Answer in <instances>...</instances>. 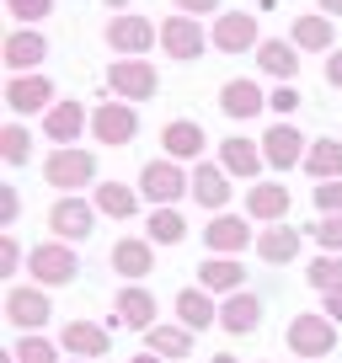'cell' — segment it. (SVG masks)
I'll return each instance as SVG.
<instances>
[{
  "label": "cell",
  "mask_w": 342,
  "mask_h": 363,
  "mask_svg": "<svg viewBox=\"0 0 342 363\" xmlns=\"http://www.w3.org/2000/svg\"><path fill=\"white\" fill-rule=\"evenodd\" d=\"M107 86H113V102H150L160 91V75H155V65L150 59H113L107 65Z\"/></svg>",
  "instance_id": "obj_5"
},
{
  "label": "cell",
  "mask_w": 342,
  "mask_h": 363,
  "mask_svg": "<svg viewBox=\"0 0 342 363\" xmlns=\"http://www.w3.org/2000/svg\"><path fill=\"white\" fill-rule=\"evenodd\" d=\"M310 240H316L321 251H326V257H342V214H321L316 225L305 230Z\"/></svg>",
  "instance_id": "obj_38"
},
{
  "label": "cell",
  "mask_w": 342,
  "mask_h": 363,
  "mask_svg": "<svg viewBox=\"0 0 342 363\" xmlns=\"http://www.w3.org/2000/svg\"><path fill=\"white\" fill-rule=\"evenodd\" d=\"M204 145H209V134L193 123V118H171L166 128H160V150H166V160H198L204 155Z\"/></svg>",
  "instance_id": "obj_23"
},
{
  "label": "cell",
  "mask_w": 342,
  "mask_h": 363,
  "mask_svg": "<svg viewBox=\"0 0 342 363\" xmlns=\"http://www.w3.org/2000/svg\"><path fill=\"white\" fill-rule=\"evenodd\" d=\"M214 48L219 54H251V48H263V38H257V16L251 11H225L214 16Z\"/></svg>",
  "instance_id": "obj_14"
},
{
  "label": "cell",
  "mask_w": 342,
  "mask_h": 363,
  "mask_svg": "<svg viewBox=\"0 0 342 363\" xmlns=\"http://www.w3.org/2000/svg\"><path fill=\"white\" fill-rule=\"evenodd\" d=\"M230 182H236V177H230L225 166H214V160H198V166H193V198L209 208V214H225L230 193H236Z\"/></svg>",
  "instance_id": "obj_20"
},
{
  "label": "cell",
  "mask_w": 342,
  "mask_h": 363,
  "mask_svg": "<svg viewBox=\"0 0 342 363\" xmlns=\"http://www.w3.org/2000/svg\"><path fill=\"white\" fill-rule=\"evenodd\" d=\"M289 352L294 358H310V363H326L331 352H337V326H331L326 315H294L284 331Z\"/></svg>",
  "instance_id": "obj_4"
},
{
  "label": "cell",
  "mask_w": 342,
  "mask_h": 363,
  "mask_svg": "<svg viewBox=\"0 0 342 363\" xmlns=\"http://www.w3.org/2000/svg\"><path fill=\"white\" fill-rule=\"evenodd\" d=\"M59 347H65L70 358L96 363V358H107V352H113V331H107V326H96V320H70V326H65V337H59Z\"/></svg>",
  "instance_id": "obj_15"
},
{
  "label": "cell",
  "mask_w": 342,
  "mask_h": 363,
  "mask_svg": "<svg viewBox=\"0 0 342 363\" xmlns=\"http://www.w3.org/2000/svg\"><path fill=\"white\" fill-rule=\"evenodd\" d=\"M54 80L48 75H11V86H6V107H11L16 118H38V113H54Z\"/></svg>",
  "instance_id": "obj_8"
},
{
  "label": "cell",
  "mask_w": 342,
  "mask_h": 363,
  "mask_svg": "<svg viewBox=\"0 0 342 363\" xmlns=\"http://www.w3.org/2000/svg\"><path fill=\"white\" fill-rule=\"evenodd\" d=\"M299 102H305V96H299L294 86H278L273 96H267V107H273V113H284V118H289V113H299Z\"/></svg>",
  "instance_id": "obj_42"
},
{
  "label": "cell",
  "mask_w": 342,
  "mask_h": 363,
  "mask_svg": "<svg viewBox=\"0 0 342 363\" xmlns=\"http://www.w3.org/2000/svg\"><path fill=\"white\" fill-rule=\"evenodd\" d=\"M204 246H209V257H236V251L257 246V230H251L241 214H209Z\"/></svg>",
  "instance_id": "obj_12"
},
{
  "label": "cell",
  "mask_w": 342,
  "mask_h": 363,
  "mask_svg": "<svg viewBox=\"0 0 342 363\" xmlns=\"http://www.w3.org/2000/svg\"><path fill=\"white\" fill-rule=\"evenodd\" d=\"M289 43L299 48V54H337V27H331V16H294V27H289Z\"/></svg>",
  "instance_id": "obj_27"
},
{
  "label": "cell",
  "mask_w": 342,
  "mask_h": 363,
  "mask_svg": "<svg viewBox=\"0 0 342 363\" xmlns=\"http://www.w3.org/2000/svg\"><path fill=\"white\" fill-rule=\"evenodd\" d=\"M160 43V27H150L145 16H113V22H107V48H113V54H123V59H145L150 48Z\"/></svg>",
  "instance_id": "obj_10"
},
{
  "label": "cell",
  "mask_w": 342,
  "mask_h": 363,
  "mask_svg": "<svg viewBox=\"0 0 342 363\" xmlns=\"http://www.w3.org/2000/svg\"><path fill=\"white\" fill-rule=\"evenodd\" d=\"M139 193H145L155 208H177V198H182V193L193 198V171H182L177 160L160 155V160H150V166L139 171Z\"/></svg>",
  "instance_id": "obj_3"
},
{
  "label": "cell",
  "mask_w": 342,
  "mask_h": 363,
  "mask_svg": "<svg viewBox=\"0 0 342 363\" xmlns=\"http://www.w3.org/2000/svg\"><path fill=\"white\" fill-rule=\"evenodd\" d=\"M177 320H182L187 331H209V326H219V305H214V294H204V289H182V294H177Z\"/></svg>",
  "instance_id": "obj_30"
},
{
  "label": "cell",
  "mask_w": 342,
  "mask_h": 363,
  "mask_svg": "<svg viewBox=\"0 0 342 363\" xmlns=\"http://www.w3.org/2000/svg\"><path fill=\"white\" fill-rule=\"evenodd\" d=\"M43 182H48V187H59V198H75V187H92V182H96V155H92V150H80V145L48 150Z\"/></svg>",
  "instance_id": "obj_2"
},
{
  "label": "cell",
  "mask_w": 342,
  "mask_h": 363,
  "mask_svg": "<svg viewBox=\"0 0 342 363\" xmlns=\"http://www.w3.org/2000/svg\"><path fill=\"white\" fill-rule=\"evenodd\" d=\"M113 272H123V284H145L150 272H155V246L150 235H123L113 246Z\"/></svg>",
  "instance_id": "obj_18"
},
{
  "label": "cell",
  "mask_w": 342,
  "mask_h": 363,
  "mask_svg": "<svg viewBox=\"0 0 342 363\" xmlns=\"http://www.w3.org/2000/svg\"><path fill=\"white\" fill-rule=\"evenodd\" d=\"M171 6H177L182 16H193V22L198 16H219V0H171Z\"/></svg>",
  "instance_id": "obj_44"
},
{
  "label": "cell",
  "mask_w": 342,
  "mask_h": 363,
  "mask_svg": "<svg viewBox=\"0 0 342 363\" xmlns=\"http://www.w3.org/2000/svg\"><path fill=\"white\" fill-rule=\"evenodd\" d=\"M92 203H96V214H107V219H134L139 214V193L128 182H96Z\"/></svg>",
  "instance_id": "obj_32"
},
{
  "label": "cell",
  "mask_w": 342,
  "mask_h": 363,
  "mask_svg": "<svg viewBox=\"0 0 342 363\" xmlns=\"http://www.w3.org/2000/svg\"><path fill=\"white\" fill-rule=\"evenodd\" d=\"M209 363H236V352H214V358H209Z\"/></svg>",
  "instance_id": "obj_49"
},
{
  "label": "cell",
  "mask_w": 342,
  "mask_h": 363,
  "mask_svg": "<svg viewBox=\"0 0 342 363\" xmlns=\"http://www.w3.org/2000/svg\"><path fill=\"white\" fill-rule=\"evenodd\" d=\"M145 235H150V246H182L187 240V219L177 214V208H155L150 225H145Z\"/></svg>",
  "instance_id": "obj_34"
},
{
  "label": "cell",
  "mask_w": 342,
  "mask_h": 363,
  "mask_svg": "<svg viewBox=\"0 0 342 363\" xmlns=\"http://www.w3.org/2000/svg\"><path fill=\"white\" fill-rule=\"evenodd\" d=\"M6 11L22 27H33V22H43V16H54V0H6Z\"/></svg>",
  "instance_id": "obj_40"
},
{
  "label": "cell",
  "mask_w": 342,
  "mask_h": 363,
  "mask_svg": "<svg viewBox=\"0 0 342 363\" xmlns=\"http://www.w3.org/2000/svg\"><path fill=\"white\" fill-rule=\"evenodd\" d=\"M305 284L316 289V294H331V289H342V257H310L305 262Z\"/></svg>",
  "instance_id": "obj_35"
},
{
  "label": "cell",
  "mask_w": 342,
  "mask_h": 363,
  "mask_svg": "<svg viewBox=\"0 0 342 363\" xmlns=\"http://www.w3.org/2000/svg\"><path fill=\"white\" fill-rule=\"evenodd\" d=\"M102 6H113V11H128V0H102Z\"/></svg>",
  "instance_id": "obj_50"
},
{
  "label": "cell",
  "mask_w": 342,
  "mask_h": 363,
  "mask_svg": "<svg viewBox=\"0 0 342 363\" xmlns=\"http://www.w3.org/2000/svg\"><path fill=\"white\" fill-rule=\"evenodd\" d=\"M160 48H166V59H177V65H193L209 48V33L193 16H166V22H160Z\"/></svg>",
  "instance_id": "obj_11"
},
{
  "label": "cell",
  "mask_w": 342,
  "mask_h": 363,
  "mask_svg": "<svg viewBox=\"0 0 342 363\" xmlns=\"http://www.w3.org/2000/svg\"><path fill=\"white\" fill-rule=\"evenodd\" d=\"M80 128H86V107H80V102H54V113L43 118V134L54 139V150L75 145Z\"/></svg>",
  "instance_id": "obj_31"
},
{
  "label": "cell",
  "mask_w": 342,
  "mask_h": 363,
  "mask_svg": "<svg viewBox=\"0 0 342 363\" xmlns=\"http://www.w3.org/2000/svg\"><path fill=\"white\" fill-rule=\"evenodd\" d=\"M113 310H118V320H123L128 331H150V326H160L155 320V294L150 289H139V284H123L118 289V299H113Z\"/></svg>",
  "instance_id": "obj_25"
},
{
  "label": "cell",
  "mask_w": 342,
  "mask_h": 363,
  "mask_svg": "<svg viewBox=\"0 0 342 363\" xmlns=\"http://www.w3.org/2000/svg\"><path fill=\"white\" fill-rule=\"evenodd\" d=\"M263 315H267V305H263V294H251V289H241V294H230L225 305H219V326H225L230 337H251V331L263 326Z\"/></svg>",
  "instance_id": "obj_19"
},
{
  "label": "cell",
  "mask_w": 342,
  "mask_h": 363,
  "mask_svg": "<svg viewBox=\"0 0 342 363\" xmlns=\"http://www.w3.org/2000/svg\"><path fill=\"white\" fill-rule=\"evenodd\" d=\"M316 208L321 214H342V182H316Z\"/></svg>",
  "instance_id": "obj_41"
},
{
  "label": "cell",
  "mask_w": 342,
  "mask_h": 363,
  "mask_svg": "<svg viewBox=\"0 0 342 363\" xmlns=\"http://www.w3.org/2000/svg\"><path fill=\"white\" fill-rule=\"evenodd\" d=\"M305 171L316 182H342V139H310Z\"/></svg>",
  "instance_id": "obj_33"
},
{
  "label": "cell",
  "mask_w": 342,
  "mask_h": 363,
  "mask_svg": "<svg viewBox=\"0 0 342 363\" xmlns=\"http://www.w3.org/2000/svg\"><path fill=\"white\" fill-rule=\"evenodd\" d=\"M48 315H54L48 289H11V294H6V320H11L22 337H38V331L48 326Z\"/></svg>",
  "instance_id": "obj_9"
},
{
  "label": "cell",
  "mask_w": 342,
  "mask_h": 363,
  "mask_svg": "<svg viewBox=\"0 0 342 363\" xmlns=\"http://www.w3.org/2000/svg\"><path fill=\"white\" fill-rule=\"evenodd\" d=\"M289 203H294V193H289L284 182H257V187H246V214L257 219V225H284Z\"/></svg>",
  "instance_id": "obj_21"
},
{
  "label": "cell",
  "mask_w": 342,
  "mask_h": 363,
  "mask_svg": "<svg viewBox=\"0 0 342 363\" xmlns=\"http://www.w3.org/2000/svg\"><path fill=\"white\" fill-rule=\"evenodd\" d=\"M326 86H331V91H342V48L326 59Z\"/></svg>",
  "instance_id": "obj_46"
},
{
  "label": "cell",
  "mask_w": 342,
  "mask_h": 363,
  "mask_svg": "<svg viewBox=\"0 0 342 363\" xmlns=\"http://www.w3.org/2000/svg\"><path fill=\"white\" fill-rule=\"evenodd\" d=\"M48 230H54V240H65V246H80V240L96 235V203H86V198H59L54 208H48Z\"/></svg>",
  "instance_id": "obj_6"
},
{
  "label": "cell",
  "mask_w": 342,
  "mask_h": 363,
  "mask_svg": "<svg viewBox=\"0 0 342 363\" xmlns=\"http://www.w3.org/2000/svg\"><path fill=\"white\" fill-rule=\"evenodd\" d=\"M27 155H33V134L22 123H6L0 128V160L6 166H27Z\"/></svg>",
  "instance_id": "obj_36"
},
{
  "label": "cell",
  "mask_w": 342,
  "mask_h": 363,
  "mask_svg": "<svg viewBox=\"0 0 342 363\" xmlns=\"http://www.w3.org/2000/svg\"><path fill=\"white\" fill-rule=\"evenodd\" d=\"M128 363H166V358H155V352H139V358H128Z\"/></svg>",
  "instance_id": "obj_48"
},
{
  "label": "cell",
  "mask_w": 342,
  "mask_h": 363,
  "mask_svg": "<svg viewBox=\"0 0 342 363\" xmlns=\"http://www.w3.org/2000/svg\"><path fill=\"white\" fill-rule=\"evenodd\" d=\"M134 134H139V113L128 102H102L92 113V139H96V145L123 150V145H134Z\"/></svg>",
  "instance_id": "obj_7"
},
{
  "label": "cell",
  "mask_w": 342,
  "mask_h": 363,
  "mask_svg": "<svg viewBox=\"0 0 342 363\" xmlns=\"http://www.w3.org/2000/svg\"><path fill=\"white\" fill-rule=\"evenodd\" d=\"M321 315H326L331 326H342V289H331V294H321Z\"/></svg>",
  "instance_id": "obj_45"
},
{
  "label": "cell",
  "mask_w": 342,
  "mask_h": 363,
  "mask_svg": "<svg viewBox=\"0 0 342 363\" xmlns=\"http://www.w3.org/2000/svg\"><path fill=\"white\" fill-rule=\"evenodd\" d=\"M263 107H267V96H263V86H257V80L236 75V80H225V86H219V113H225V118H236V123L257 118Z\"/></svg>",
  "instance_id": "obj_22"
},
{
  "label": "cell",
  "mask_w": 342,
  "mask_h": 363,
  "mask_svg": "<svg viewBox=\"0 0 342 363\" xmlns=\"http://www.w3.org/2000/svg\"><path fill=\"white\" fill-rule=\"evenodd\" d=\"M11 363H59V347L43 337V331H38V337H16Z\"/></svg>",
  "instance_id": "obj_37"
},
{
  "label": "cell",
  "mask_w": 342,
  "mask_h": 363,
  "mask_svg": "<svg viewBox=\"0 0 342 363\" xmlns=\"http://www.w3.org/2000/svg\"><path fill=\"white\" fill-rule=\"evenodd\" d=\"M0 54H6V69H11V75H33L48 59V38L33 33V27H16V33H6V48H0Z\"/></svg>",
  "instance_id": "obj_17"
},
{
  "label": "cell",
  "mask_w": 342,
  "mask_h": 363,
  "mask_svg": "<svg viewBox=\"0 0 342 363\" xmlns=\"http://www.w3.org/2000/svg\"><path fill=\"white\" fill-rule=\"evenodd\" d=\"M70 363H86V358H70Z\"/></svg>",
  "instance_id": "obj_51"
},
{
  "label": "cell",
  "mask_w": 342,
  "mask_h": 363,
  "mask_svg": "<svg viewBox=\"0 0 342 363\" xmlns=\"http://www.w3.org/2000/svg\"><path fill=\"white\" fill-rule=\"evenodd\" d=\"M219 166H225L236 182H257V171L267 166V155H263V145H257V139L230 134V139H219Z\"/></svg>",
  "instance_id": "obj_16"
},
{
  "label": "cell",
  "mask_w": 342,
  "mask_h": 363,
  "mask_svg": "<svg viewBox=\"0 0 342 363\" xmlns=\"http://www.w3.org/2000/svg\"><path fill=\"white\" fill-rule=\"evenodd\" d=\"M16 214H22V198H16V187H0V230H11Z\"/></svg>",
  "instance_id": "obj_43"
},
{
  "label": "cell",
  "mask_w": 342,
  "mask_h": 363,
  "mask_svg": "<svg viewBox=\"0 0 342 363\" xmlns=\"http://www.w3.org/2000/svg\"><path fill=\"white\" fill-rule=\"evenodd\" d=\"M27 278H33V289H70L80 278L75 246H65V240H38V246L27 251Z\"/></svg>",
  "instance_id": "obj_1"
},
{
  "label": "cell",
  "mask_w": 342,
  "mask_h": 363,
  "mask_svg": "<svg viewBox=\"0 0 342 363\" xmlns=\"http://www.w3.org/2000/svg\"><path fill=\"white\" fill-rule=\"evenodd\" d=\"M198 289L204 294H241L246 289V267H241L236 257H204L198 262Z\"/></svg>",
  "instance_id": "obj_24"
},
{
  "label": "cell",
  "mask_w": 342,
  "mask_h": 363,
  "mask_svg": "<svg viewBox=\"0 0 342 363\" xmlns=\"http://www.w3.org/2000/svg\"><path fill=\"white\" fill-rule=\"evenodd\" d=\"M22 267H27V257H22V240H16L11 230H0V278H16Z\"/></svg>",
  "instance_id": "obj_39"
},
{
  "label": "cell",
  "mask_w": 342,
  "mask_h": 363,
  "mask_svg": "<svg viewBox=\"0 0 342 363\" xmlns=\"http://www.w3.org/2000/svg\"><path fill=\"white\" fill-rule=\"evenodd\" d=\"M145 352H155V358H166V363L193 358V331H187L182 320H160V326L145 331Z\"/></svg>",
  "instance_id": "obj_26"
},
{
  "label": "cell",
  "mask_w": 342,
  "mask_h": 363,
  "mask_svg": "<svg viewBox=\"0 0 342 363\" xmlns=\"http://www.w3.org/2000/svg\"><path fill=\"white\" fill-rule=\"evenodd\" d=\"M257 69L273 80H284V86H294L299 75V48L289 43V38H263V48H257Z\"/></svg>",
  "instance_id": "obj_29"
},
{
  "label": "cell",
  "mask_w": 342,
  "mask_h": 363,
  "mask_svg": "<svg viewBox=\"0 0 342 363\" xmlns=\"http://www.w3.org/2000/svg\"><path fill=\"white\" fill-rule=\"evenodd\" d=\"M263 155H267V166H273V171H294V166H305L310 139L299 134L294 123H273L263 134Z\"/></svg>",
  "instance_id": "obj_13"
},
{
  "label": "cell",
  "mask_w": 342,
  "mask_h": 363,
  "mask_svg": "<svg viewBox=\"0 0 342 363\" xmlns=\"http://www.w3.org/2000/svg\"><path fill=\"white\" fill-rule=\"evenodd\" d=\"M263 363H273V358H263Z\"/></svg>",
  "instance_id": "obj_52"
},
{
  "label": "cell",
  "mask_w": 342,
  "mask_h": 363,
  "mask_svg": "<svg viewBox=\"0 0 342 363\" xmlns=\"http://www.w3.org/2000/svg\"><path fill=\"white\" fill-rule=\"evenodd\" d=\"M316 6H321V16H331V22L342 16V0H316Z\"/></svg>",
  "instance_id": "obj_47"
},
{
  "label": "cell",
  "mask_w": 342,
  "mask_h": 363,
  "mask_svg": "<svg viewBox=\"0 0 342 363\" xmlns=\"http://www.w3.org/2000/svg\"><path fill=\"white\" fill-rule=\"evenodd\" d=\"M299 235H305V230H294V225H267V230H257V257H263L267 267H289V262L299 257Z\"/></svg>",
  "instance_id": "obj_28"
}]
</instances>
